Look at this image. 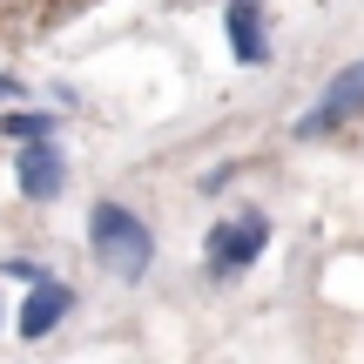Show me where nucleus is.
I'll return each instance as SVG.
<instances>
[{"label": "nucleus", "instance_id": "obj_1", "mask_svg": "<svg viewBox=\"0 0 364 364\" xmlns=\"http://www.w3.org/2000/svg\"><path fill=\"white\" fill-rule=\"evenodd\" d=\"M88 250L122 284H142V277L156 270V230H149L129 203H115V196H102V203L88 209Z\"/></svg>", "mask_w": 364, "mask_h": 364}, {"label": "nucleus", "instance_id": "obj_2", "mask_svg": "<svg viewBox=\"0 0 364 364\" xmlns=\"http://www.w3.org/2000/svg\"><path fill=\"white\" fill-rule=\"evenodd\" d=\"M263 250H270V216H263V209H230V216H216L209 236H203V270L216 277V284H230V277L257 270Z\"/></svg>", "mask_w": 364, "mask_h": 364}, {"label": "nucleus", "instance_id": "obj_3", "mask_svg": "<svg viewBox=\"0 0 364 364\" xmlns=\"http://www.w3.org/2000/svg\"><path fill=\"white\" fill-rule=\"evenodd\" d=\"M351 115H364V54H351V61L324 81L311 115H297V142H324V135H338Z\"/></svg>", "mask_w": 364, "mask_h": 364}, {"label": "nucleus", "instance_id": "obj_4", "mask_svg": "<svg viewBox=\"0 0 364 364\" xmlns=\"http://www.w3.org/2000/svg\"><path fill=\"white\" fill-rule=\"evenodd\" d=\"M223 34H230L236 68H270V21H263V0H230L223 7Z\"/></svg>", "mask_w": 364, "mask_h": 364}, {"label": "nucleus", "instance_id": "obj_5", "mask_svg": "<svg viewBox=\"0 0 364 364\" xmlns=\"http://www.w3.org/2000/svg\"><path fill=\"white\" fill-rule=\"evenodd\" d=\"M14 182H21L27 203H54V196L68 189V156L54 142H21V156H14Z\"/></svg>", "mask_w": 364, "mask_h": 364}, {"label": "nucleus", "instance_id": "obj_6", "mask_svg": "<svg viewBox=\"0 0 364 364\" xmlns=\"http://www.w3.org/2000/svg\"><path fill=\"white\" fill-rule=\"evenodd\" d=\"M68 311H75V290H68L61 277H48V284H34V290H27V304H21V317H14V331H21V344H41V338H54Z\"/></svg>", "mask_w": 364, "mask_h": 364}, {"label": "nucleus", "instance_id": "obj_7", "mask_svg": "<svg viewBox=\"0 0 364 364\" xmlns=\"http://www.w3.org/2000/svg\"><path fill=\"white\" fill-rule=\"evenodd\" d=\"M7 142H54V115H0Z\"/></svg>", "mask_w": 364, "mask_h": 364}, {"label": "nucleus", "instance_id": "obj_8", "mask_svg": "<svg viewBox=\"0 0 364 364\" xmlns=\"http://www.w3.org/2000/svg\"><path fill=\"white\" fill-rule=\"evenodd\" d=\"M0 270H7L14 284H27V290H34V284H48V263H34V257H7Z\"/></svg>", "mask_w": 364, "mask_h": 364}, {"label": "nucleus", "instance_id": "obj_9", "mask_svg": "<svg viewBox=\"0 0 364 364\" xmlns=\"http://www.w3.org/2000/svg\"><path fill=\"white\" fill-rule=\"evenodd\" d=\"M236 169H243V162H216V169L203 176V189H209V196H216V189H230V182H236Z\"/></svg>", "mask_w": 364, "mask_h": 364}, {"label": "nucleus", "instance_id": "obj_10", "mask_svg": "<svg viewBox=\"0 0 364 364\" xmlns=\"http://www.w3.org/2000/svg\"><path fill=\"white\" fill-rule=\"evenodd\" d=\"M21 95H27L21 81H14V75H0V102H21Z\"/></svg>", "mask_w": 364, "mask_h": 364}]
</instances>
